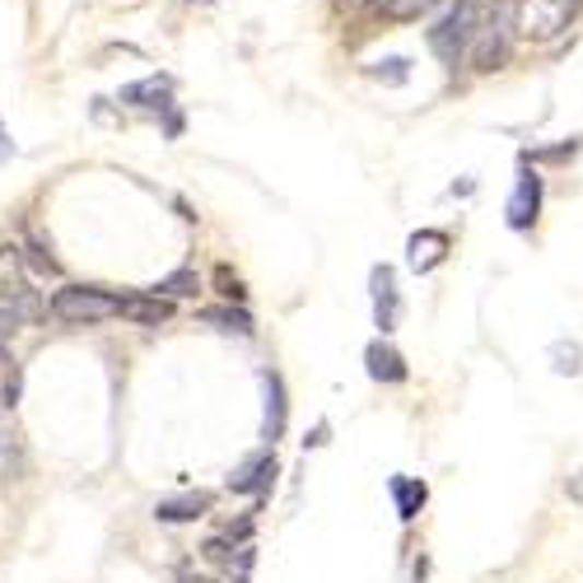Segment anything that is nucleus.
Returning <instances> with one entry per match:
<instances>
[{"instance_id":"14","label":"nucleus","mask_w":583,"mask_h":583,"mask_svg":"<svg viewBox=\"0 0 583 583\" xmlns=\"http://www.w3.org/2000/svg\"><path fill=\"white\" fill-rule=\"evenodd\" d=\"M387 490H393V504H397V518L401 523H416V514L430 500V486L420 481V476H393V481H387Z\"/></svg>"},{"instance_id":"15","label":"nucleus","mask_w":583,"mask_h":583,"mask_svg":"<svg viewBox=\"0 0 583 583\" xmlns=\"http://www.w3.org/2000/svg\"><path fill=\"white\" fill-rule=\"evenodd\" d=\"M206 327H215V331H229V337H253L257 323H253V313L247 308H234V304H220V308H201L197 313Z\"/></svg>"},{"instance_id":"24","label":"nucleus","mask_w":583,"mask_h":583,"mask_svg":"<svg viewBox=\"0 0 583 583\" xmlns=\"http://www.w3.org/2000/svg\"><path fill=\"white\" fill-rule=\"evenodd\" d=\"M28 261H33V271H47V276H57V271H61V267H57V257H47V247H38V243L28 247Z\"/></svg>"},{"instance_id":"25","label":"nucleus","mask_w":583,"mask_h":583,"mask_svg":"<svg viewBox=\"0 0 583 583\" xmlns=\"http://www.w3.org/2000/svg\"><path fill=\"white\" fill-rule=\"evenodd\" d=\"M20 393H24V374L14 369V374L5 378V393H0V397H5V406H14V401H20Z\"/></svg>"},{"instance_id":"19","label":"nucleus","mask_w":583,"mask_h":583,"mask_svg":"<svg viewBox=\"0 0 583 583\" xmlns=\"http://www.w3.org/2000/svg\"><path fill=\"white\" fill-rule=\"evenodd\" d=\"M369 80H378V84H406L411 80V61L406 57H383L369 66Z\"/></svg>"},{"instance_id":"13","label":"nucleus","mask_w":583,"mask_h":583,"mask_svg":"<svg viewBox=\"0 0 583 583\" xmlns=\"http://www.w3.org/2000/svg\"><path fill=\"white\" fill-rule=\"evenodd\" d=\"M117 98L127 103V108H168L173 75H145V80H136V84H121Z\"/></svg>"},{"instance_id":"2","label":"nucleus","mask_w":583,"mask_h":583,"mask_svg":"<svg viewBox=\"0 0 583 583\" xmlns=\"http://www.w3.org/2000/svg\"><path fill=\"white\" fill-rule=\"evenodd\" d=\"M51 313L70 327H94V323H108V317H121V299L98 285H66L51 294Z\"/></svg>"},{"instance_id":"6","label":"nucleus","mask_w":583,"mask_h":583,"mask_svg":"<svg viewBox=\"0 0 583 583\" xmlns=\"http://www.w3.org/2000/svg\"><path fill=\"white\" fill-rule=\"evenodd\" d=\"M369 294H374V327L383 331H397L401 323V294H397V271L387 267V261H378L374 271H369Z\"/></svg>"},{"instance_id":"3","label":"nucleus","mask_w":583,"mask_h":583,"mask_svg":"<svg viewBox=\"0 0 583 583\" xmlns=\"http://www.w3.org/2000/svg\"><path fill=\"white\" fill-rule=\"evenodd\" d=\"M579 5H583V0H518V5H514L518 38H527V43L560 38V33L570 28V20L579 14Z\"/></svg>"},{"instance_id":"4","label":"nucleus","mask_w":583,"mask_h":583,"mask_svg":"<svg viewBox=\"0 0 583 583\" xmlns=\"http://www.w3.org/2000/svg\"><path fill=\"white\" fill-rule=\"evenodd\" d=\"M514 14H509L504 5H494L481 28H476V38H471V70H481V75H490V70H500L509 66V47H514Z\"/></svg>"},{"instance_id":"5","label":"nucleus","mask_w":583,"mask_h":583,"mask_svg":"<svg viewBox=\"0 0 583 583\" xmlns=\"http://www.w3.org/2000/svg\"><path fill=\"white\" fill-rule=\"evenodd\" d=\"M541 197H546V183L537 178V168L523 159V173H518V183H514V197H509V206H504V220H509V229H514V234H527V229L537 224Z\"/></svg>"},{"instance_id":"18","label":"nucleus","mask_w":583,"mask_h":583,"mask_svg":"<svg viewBox=\"0 0 583 583\" xmlns=\"http://www.w3.org/2000/svg\"><path fill=\"white\" fill-rule=\"evenodd\" d=\"M551 369L560 378H574L579 369H583V346L579 341H556L551 346Z\"/></svg>"},{"instance_id":"11","label":"nucleus","mask_w":583,"mask_h":583,"mask_svg":"<svg viewBox=\"0 0 583 583\" xmlns=\"http://www.w3.org/2000/svg\"><path fill=\"white\" fill-rule=\"evenodd\" d=\"M210 504H215V494H210V490H187V494H173V500H159L154 518L159 523H197V518L210 514Z\"/></svg>"},{"instance_id":"20","label":"nucleus","mask_w":583,"mask_h":583,"mask_svg":"<svg viewBox=\"0 0 583 583\" xmlns=\"http://www.w3.org/2000/svg\"><path fill=\"white\" fill-rule=\"evenodd\" d=\"M583 150V136H574V140H564V145H551V150H527L523 159L527 164H570V159Z\"/></svg>"},{"instance_id":"26","label":"nucleus","mask_w":583,"mask_h":583,"mask_svg":"<svg viewBox=\"0 0 583 583\" xmlns=\"http://www.w3.org/2000/svg\"><path fill=\"white\" fill-rule=\"evenodd\" d=\"M24 327V317H14V313H0V341H10L14 331Z\"/></svg>"},{"instance_id":"22","label":"nucleus","mask_w":583,"mask_h":583,"mask_svg":"<svg viewBox=\"0 0 583 583\" xmlns=\"http://www.w3.org/2000/svg\"><path fill=\"white\" fill-rule=\"evenodd\" d=\"M201 551H206V560H215V564H234V537H210Z\"/></svg>"},{"instance_id":"1","label":"nucleus","mask_w":583,"mask_h":583,"mask_svg":"<svg viewBox=\"0 0 583 583\" xmlns=\"http://www.w3.org/2000/svg\"><path fill=\"white\" fill-rule=\"evenodd\" d=\"M486 20V10H481V0H457V5L439 20L430 33H425V43L439 61H444L448 70H457V61L471 51V38H476V28H481Z\"/></svg>"},{"instance_id":"8","label":"nucleus","mask_w":583,"mask_h":583,"mask_svg":"<svg viewBox=\"0 0 583 583\" xmlns=\"http://www.w3.org/2000/svg\"><path fill=\"white\" fill-rule=\"evenodd\" d=\"M276 471H280V463H276V453H271V444H267V453H253L234 476H229V490H234V494H257V500H267L271 486H276Z\"/></svg>"},{"instance_id":"9","label":"nucleus","mask_w":583,"mask_h":583,"mask_svg":"<svg viewBox=\"0 0 583 583\" xmlns=\"http://www.w3.org/2000/svg\"><path fill=\"white\" fill-rule=\"evenodd\" d=\"M448 257V234L444 229H420V234L406 238V261H411L416 276H430L434 267H444Z\"/></svg>"},{"instance_id":"12","label":"nucleus","mask_w":583,"mask_h":583,"mask_svg":"<svg viewBox=\"0 0 583 583\" xmlns=\"http://www.w3.org/2000/svg\"><path fill=\"white\" fill-rule=\"evenodd\" d=\"M121 317L136 323V327H159V323H168V317H173V304H168V294H159V290L127 294V299H121Z\"/></svg>"},{"instance_id":"16","label":"nucleus","mask_w":583,"mask_h":583,"mask_svg":"<svg viewBox=\"0 0 583 583\" xmlns=\"http://www.w3.org/2000/svg\"><path fill=\"white\" fill-rule=\"evenodd\" d=\"M439 0H369V10L378 14V20H393V24H406V20H420V14H430Z\"/></svg>"},{"instance_id":"21","label":"nucleus","mask_w":583,"mask_h":583,"mask_svg":"<svg viewBox=\"0 0 583 583\" xmlns=\"http://www.w3.org/2000/svg\"><path fill=\"white\" fill-rule=\"evenodd\" d=\"M215 285H220V294L229 299V304H243V299H247L243 280H238V276H229V267H220V271H215Z\"/></svg>"},{"instance_id":"27","label":"nucleus","mask_w":583,"mask_h":583,"mask_svg":"<svg viewBox=\"0 0 583 583\" xmlns=\"http://www.w3.org/2000/svg\"><path fill=\"white\" fill-rule=\"evenodd\" d=\"M10 154H14V145L5 140V131H0V159H10Z\"/></svg>"},{"instance_id":"17","label":"nucleus","mask_w":583,"mask_h":583,"mask_svg":"<svg viewBox=\"0 0 583 583\" xmlns=\"http://www.w3.org/2000/svg\"><path fill=\"white\" fill-rule=\"evenodd\" d=\"M154 290H159V294H168V299H191V294L201 290V276L191 271V267H178L173 276H164V280H159Z\"/></svg>"},{"instance_id":"10","label":"nucleus","mask_w":583,"mask_h":583,"mask_svg":"<svg viewBox=\"0 0 583 583\" xmlns=\"http://www.w3.org/2000/svg\"><path fill=\"white\" fill-rule=\"evenodd\" d=\"M364 369H369V378H374V383H406V378H411V364H406V355L393 341H383V337L369 341Z\"/></svg>"},{"instance_id":"28","label":"nucleus","mask_w":583,"mask_h":583,"mask_svg":"<svg viewBox=\"0 0 583 583\" xmlns=\"http://www.w3.org/2000/svg\"><path fill=\"white\" fill-rule=\"evenodd\" d=\"M0 364H10V355H5V341H0Z\"/></svg>"},{"instance_id":"23","label":"nucleus","mask_w":583,"mask_h":583,"mask_svg":"<svg viewBox=\"0 0 583 583\" xmlns=\"http://www.w3.org/2000/svg\"><path fill=\"white\" fill-rule=\"evenodd\" d=\"M253 546H238V564H229V574H234V583H253Z\"/></svg>"},{"instance_id":"7","label":"nucleus","mask_w":583,"mask_h":583,"mask_svg":"<svg viewBox=\"0 0 583 583\" xmlns=\"http://www.w3.org/2000/svg\"><path fill=\"white\" fill-rule=\"evenodd\" d=\"M290 425V393H285V378L280 374H261V439L276 444L280 434Z\"/></svg>"},{"instance_id":"29","label":"nucleus","mask_w":583,"mask_h":583,"mask_svg":"<svg viewBox=\"0 0 583 583\" xmlns=\"http://www.w3.org/2000/svg\"><path fill=\"white\" fill-rule=\"evenodd\" d=\"M0 253H5V247H0Z\"/></svg>"}]
</instances>
